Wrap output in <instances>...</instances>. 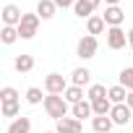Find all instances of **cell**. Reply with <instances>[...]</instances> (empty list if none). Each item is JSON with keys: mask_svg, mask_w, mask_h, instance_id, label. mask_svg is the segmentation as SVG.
Returning a JSON list of instances; mask_svg holds the SVG:
<instances>
[{"mask_svg": "<svg viewBox=\"0 0 133 133\" xmlns=\"http://www.w3.org/2000/svg\"><path fill=\"white\" fill-rule=\"evenodd\" d=\"M110 117H112V123H115V125H128V123L133 120V110H130L128 104H112Z\"/></svg>", "mask_w": 133, "mask_h": 133, "instance_id": "cell-6", "label": "cell"}, {"mask_svg": "<svg viewBox=\"0 0 133 133\" xmlns=\"http://www.w3.org/2000/svg\"><path fill=\"white\" fill-rule=\"evenodd\" d=\"M0 39H3V44H13L16 39H21L18 26H3V31H0Z\"/></svg>", "mask_w": 133, "mask_h": 133, "instance_id": "cell-22", "label": "cell"}, {"mask_svg": "<svg viewBox=\"0 0 133 133\" xmlns=\"http://www.w3.org/2000/svg\"><path fill=\"white\" fill-rule=\"evenodd\" d=\"M97 47H99L97 37H91V34H84V37L78 39V44H76V55H78L81 60H91V57L97 55Z\"/></svg>", "mask_w": 133, "mask_h": 133, "instance_id": "cell-2", "label": "cell"}, {"mask_svg": "<svg viewBox=\"0 0 133 133\" xmlns=\"http://www.w3.org/2000/svg\"><path fill=\"white\" fill-rule=\"evenodd\" d=\"M13 68H16L18 73H31V71H34V57H31V55H16Z\"/></svg>", "mask_w": 133, "mask_h": 133, "instance_id": "cell-14", "label": "cell"}, {"mask_svg": "<svg viewBox=\"0 0 133 133\" xmlns=\"http://www.w3.org/2000/svg\"><path fill=\"white\" fill-rule=\"evenodd\" d=\"M117 78H120V86H125L128 91H133V68H123Z\"/></svg>", "mask_w": 133, "mask_h": 133, "instance_id": "cell-25", "label": "cell"}, {"mask_svg": "<svg viewBox=\"0 0 133 133\" xmlns=\"http://www.w3.org/2000/svg\"><path fill=\"white\" fill-rule=\"evenodd\" d=\"M44 112L57 123V120H63V117H68V102H65V97L63 94H47L44 97Z\"/></svg>", "mask_w": 133, "mask_h": 133, "instance_id": "cell-1", "label": "cell"}, {"mask_svg": "<svg viewBox=\"0 0 133 133\" xmlns=\"http://www.w3.org/2000/svg\"><path fill=\"white\" fill-rule=\"evenodd\" d=\"M31 130V120L29 117H16V120H11V125H8V130L5 133H29Z\"/></svg>", "mask_w": 133, "mask_h": 133, "instance_id": "cell-17", "label": "cell"}, {"mask_svg": "<svg viewBox=\"0 0 133 133\" xmlns=\"http://www.w3.org/2000/svg\"><path fill=\"white\" fill-rule=\"evenodd\" d=\"M44 133H57V130H44Z\"/></svg>", "mask_w": 133, "mask_h": 133, "instance_id": "cell-31", "label": "cell"}, {"mask_svg": "<svg viewBox=\"0 0 133 133\" xmlns=\"http://www.w3.org/2000/svg\"><path fill=\"white\" fill-rule=\"evenodd\" d=\"M125 104H128V107L133 110V91H128V99H125Z\"/></svg>", "mask_w": 133, "mask_h": 133, "instance_id": "cell-28", "label": "cell"}, {"mask_svg": "<svg viewBox=\"0 0 133 133\" xmlns=\"http://www.w3.org/2000/svg\"><path fill=\"white\" fill-rule=\"evenodd\" d=\"M44 97H47V94H42L39 86H29V89H26V102H29V104H44Z\"/></svg>", "mask_w": 133, "mask_h": 133, "instance_id": "cell-23", "label": "cell"}, {"mask_svg": "<svg viewBox=\"0 0 133 133\" xmlns=\"http://www.w3.org/2000/svg\"><path fill=\"white\" fill-rule=\"evenodd\" d=\"M104 5H120V0H104Z\"/></svg>", "mask_w": 133, "mask_h": 133, "instance_id": "cell-30", "label": "cell"}, {"mask_svg": "<svg viewBox=\"0 0 133 133\" xmlns=\"http://www.w3.org/2000/svg\"><path fill=\"white\" fill-rule=\"evenodd\" d=\"M63 97H65V102H68V104H78V102H84V89L71 84L68 89H65V94H63Z\"/></svg>", "mask_w": 133, "mask_h": 133, "instance_id": "cell-21", "label": "cell"}, {"mask_svg": "<svg viewBox=\"0 0 133 133\" xmlns=\"http://www.w3.org/2000/svg\"><path fill=\"white\" fill-rule=\"evenodd\" d=\"M76 3H78V0H55V5H57V8H73Z\"/></svg>", "mask_w": 133, "mask_h": 133, "instance_id": "cell-27", "label": "cell"}, {"mask_svg": "<svg viewBox=\"0 0 133 133\" xmlns=\"http://www.w3.org/2000/svg\"><path fill=\"white\" fill-rule=\"evenodd\" d=\"M21 18H24V13H21L18 5H13V3L3 5V26H18Z\"/></svg>", "mask_w": 133, "mask_h": 133, "instance_id": "cell-8", "label": "cell"}, {"mask_svg": "<svg viewBox=\"0 0 133 133\" xmlns=\"http://www.w3.org/2000/svg\"><path fill=\"white\" fill-rule=\"evenodd\" d=\"M39 16L37 13H24V18H21V24H18V34H21V39H31L37 31H39Z\"/></svg>", "mask_w": 133, "mask_h": 133, "instance_id": "cell-3", "label": "cell"}, {"mask_svg": "<svg viewBox=\"0 0 133 133\" xmlns=\"http://www.w3.org/2000/svg\"><path fill=\"white\" fill-rule=\"evenodd\" d=\"M104 34H107V47H110V50H123V47L128 44V34H125L120 26H110Z\"/></svg>", "mask_w": 133, "mask_h": 133, "instance_id": "cell-5", "label": "cell"}, {"mask_svg": "<svg viewBox=\"0 0 133 133\" xmlns=\"http://www.w3.org/2000/svg\"><path fill=\"white\" fill-rule=\"evenodd\" d=\"M91 107H94V115H110V112H112L110 97H107V99H99V102H91Z\"/></svg>", "mask_w": 133, "mask_h": 133, "instance_id": "cell-24", "label": "cell"}, {"mask_svg": "<svg viewBox=\"0 0 133 133\" xmlns=\"http://www.w3.org/2000/svg\"><path fill=\"white\" fill-rule=\"evenodd\" d=\"M112 117L110 115H94L91 117V128H94V133H110L112 130Z\"/></svg>", "mask_w": 133, "mask_h": 133, "instance_id": "cell-12", "label": "cell"}, {"mask_svg": "<svg viewBox=\"0 0 133 133\" xmlns=\"http://www.w3.org/2000/svg\"><path fill=\"white\" fill-rule=\"evenodd\" d=\"M107 97H110V102H112V104H125V99H128V89H125V86H120V84H115V86H110Z\"/></svg>", "mask_w": 133, "mask_h": 133, "instance_id": "cell-16", "label": "cell"}, {"mask_svg": "<svg viewBox=\"0 0 133 133\" xmlns=\"http://www.w3.org/2000/svg\"><path fill=\"white\" fill-rule=\"evenodd\" d=\"M71 112H73L76 120H84V117H91V115H94V107H91L89 99H84V102H78V104H71Z\"/></svg>", "mask_w": 133, "mask_h": 133, "instance_id": "cell-13", "label": "cell"}, {"mask_svg": "<svg viewBox=\"0 0 133 133\" xmlns=\"http://www.w3.org/2000/svg\"><path fill=\"white\" fill-rule=\"evenodd\" d=\"M99 3H102V0H78V3L73 5V13L78 16V18H91L94 16V11L99 8Z\"/></svg>", "mask_w": 133, "mask_h": 133, "instance_id": "cell-7", "label": "cell"}, {"mask_svg": "<svg viewBox=\"0 0 133 133\" xmlns=\"http://www.w3.org/2000/svg\"><path fill=\"white\" fill-rule=\"evenodd\" d=\"M107 91H110V89H104V84H91V86L86 89V99H89V102L107 99Z\"/></svg>", "mask_w": 133, "mask_h": 133, "instance_id": "cell-18", "label": "cell"}, {"mask_svg": "<svg viewBox=\"0 0 133 133\" xmlns=\"http://www.w3.org/2000/svg\"><path fill=\"white\" fill-rule=\"evenodd\" d=\"M55 11H57V5H55V0H39L37 3V16L39 18H52L55 16Z\"/></svg>", "mask_w": 133, "mask_h": 133, "instance_id": "cell-15", "label": "cell"}, {"mask_svg": "<svg viewBox=\"0 0 133 133\" xmlns=\"http://www.w3.org/2000/svg\"><path fill=\"white\" fill-rule=\"evenodd\" d=\"M55 130L57 133H84V123L76 117H63L55 123Z\"/></svg>", "mask_w": 133, "mask_h": 133, "instance_id": "cell-9", "label": "cell"}, {"mask_svg": "<svg viewBox=\"0 0 133 133\" xmlns=\"http://www.w3.org/2000/svg\"><path fill=\"white\" fill-rule=\"evenodd\" d=\"M104 18L102 16H91L89 21H86V34H91V37H97V34H102L104 31Z\"/></svg>", "mask_w": 133, "mask_h": 133, "instance_id": "cell-20", "label": "cell"}, {"mask_svg": "<svg viewBox=\"0 0 133 133\" xmlns=\"http://www.w3.org/2000/svg\"><path fill=\"white\" fill-rule=\"evenodd\" d=\"M0 115L16 120V117H21V104L18 102H3V104H0Z\"/></svg>", "mask_w": 133, "mask_h": 133, "instance_id": "cell-19", "label": "cell"}, {"mask_svg": "<svg viewBox=\"0 0 133 133\" xmlns=\"http://www.w3.org/2000/svg\"><path fill=\"white\" fill-rule=\"evenodd\" d=\"M68 86L71 84L65 81V76H60V73H47L44 76V91L47 94H65Z\"/></svg>", "mask_w": 133, "mask_h": 133, "instance_id": "cell-4", "label": "cell"}, {"mask_svg": "<svg viewBox=\"0 0 133 133\" xmlns=\"http://www.w3.org/2000/svg\"><path fill=\"white\" fill-rule=\"evenodd\" d=\"M71 84L73 86H91V71L89 68H76L73 73H71Z\"/></svg>", "mask_w": 133, "mask_h": 133, "instance_id": "cell-11", "label": "cell"}, {"mask_svg": "<svg viewBox=\"0 0 133 133\" xmlns=\"http://www.w3.org/2000/svg\"><path fill=\"white\" fill-rule=\"evenodd\" d=\"M0 102H18V91L13 86H3L0 89Z\"/></svg>", "mask_w": 133, "mask_h": 133, "instance_id": "cell-26", "label": "cell"}, {"mask_svg": "<svg viewBox=\"0 0 133 133\" xmlns=\"http://www.w3.org/2000/svg\"><path fill=\"white\" fill-rule=\"evenodd\" d=\"M128 47H130V50H133V29H130V31H128Z\"/></svg>", "mask_w": 133, "mask_h": 133, "instance_id": "cell-29", "label": "cell"}, {"mask_svg": "<svg viewBox=\"0 0 133 133\" xmlns=\"http://www.w3.org/2000/svg\"><path fill=\"white\" fill-rule=\"evenodd\" d=\"M102 18H104V24H107V26H120V24L125 21V13H123V8H120V5H107Z\"/></svg>", "mask_w": 133, "mask_h": 133, "instance_id": "cell-10", "label": "cell"}]
</instances>
